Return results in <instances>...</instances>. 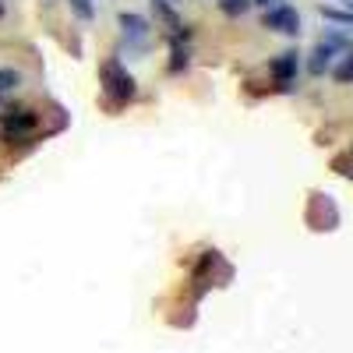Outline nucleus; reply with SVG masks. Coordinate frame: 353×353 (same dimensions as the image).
<instances>
[{
    "mask_svg": "<svg viewBox=\"0 0 353 353\" xmlns=\"http://www.w3.org/2000/svg\"><path fill=\"white\" fill-rule=\"evenodd\" d=\"M99 81H103V92L117 103V106H124L138 96V81L131 78V71L121 64V61H106L103 71H99Z\"/></svg>",
    "mask_w": 353,
    "mask_h": 353,
    "instance_id": "f257e3e1",
    "label": "nucleus"
},
{
    "mask_svg": "<svg viewBox=\"0 0 353 353\" xmlns=\"http://www.w3.org/2000/svg\"><path fill=\"white\" fill-rule=\"evenodd\" d=\"M39 124V113L28 110V106H18V110H8L4 117H0V138L8 141H25L28 131H32Z\"/></svg>",
    "mask_w": 353,
    "mask_h": 353,
    "instance_id": "f03ea898",
    "label": "nucleus"
},
{
    "mask_svg": "<svg viewBox=\"0 0 353 353\" xmlns=\"http://www.w3.org/2000/svg\"><path fill=\"white\" fill-rule=\"evenodd\" d=\"M265 28H272V32H286V36H297L301 32V14L293 11L290 4H279L272 11H265Z\"/></svg>",
    "mask_w": 353,
    "mask_h": 353,
    "instance_id": "7ed1b4c3",
    "label": "nucleus"
},
{
    "mask_svg": "<svg viewBox=\"0 0 353 353\" xmlns=\"http://www.w3.org/2000/svg\"><path fill=\"white\" fill-rule=\"evenodd\" d=\"M343 46H350L343 36H329V39H321L318 46H314V53H311V74H321V71H325L329 64H332V57L343 50Z\"/></svg>",
    "mask_w": 353,
    "mask_h": 353,
    "instance_id": "20e7f679",
    "label": "nucleus"
},
{
    "mask_svg": "<svg viewBox=\"0 0 353 353\" xmlns=\"http://www.w3.org/2000/svg\"><path fill=\"white\" fill-rule=\"evenodd\" d=\"M293 78H297V53L286 50V53H279L276 61H272V81H276L279 88H290Z\"/></svg>",
    "mask_w": 353,
    "mask_h": 353,
    "instance_id": "39448f33",
    "label": "nucleus"
},
{
    "mask_svg": "<svg viewBox=\"0 0 353 353\" xmlns=\"http://www.w3.org/2000/svg\"><path fill=\"white\" fill-rule=\"evenodd\" d=\"M188 39H191V28L176 25L173 46H170V71H184L188 68Z\"/></svg>",
    "mask_w": 353,
    "mask_h": 353,
    "instance_id": "423d86ee",
    "label": "nucleus"
},
{
    "mask_svg": "<svg viewBox=\"0 0 353 353\" xmlns=\"http://www.w3.org/2000/svg\"><path fill=\"white\" fill-rule=\"evenodd\" d=\"M121 21L128 25V36H131V39H141L145 32H149V21H145V18H138V14H124Z\"/></svg>",
    "mask_w": 353,
    "mask_h": 353,
    "instance_id": "0eeeda50",
    "label": "nucleus"
},
{
    "mask_svg": "<svg viewBox=\"0 0 353 353\" xmlns=\"http://www.w3.org/2000/svg\"><path fill=\"white\" fill-rule=\"evenodd\" d=\"M21 81V74L14 71V68H0V96H4V92H11V88Z\"/></svg>",
    "mask_w": 353,
    "mask_h": 353,
    "instance_id": "6e6552de",
    "label": "nucleus"
},
{
    "mask_svg": "<svg viewBox=\"0 0 353 353\" xmlns=\"http://www.w3.org/2000/svg\"><path fill=\"white\" fill-rule=\"evenodd\" d=\"M321 14H325L329 21H336V25H350V28H353V11H336V8H325Z\"/></svg>",
    "mask_w": 353,
    "mask_h": 353,
    "instance_id": "1a4fd4ad",
    "label": "nucleus"
},
{
    "mask_svg": "<svg viewBox=\"0 0 353 353\" xmlns=\"http://www.w3.org/2000/svg\"><path fill=\"white\" fill-rule=\"evenodd\" d=\"M248 4H251V0H219V8H223L226 14H233V18L244 14V11H248Z\"/></svg>",
    "mask_w": 353,
    "mask_h": 353,
    "instance_id": "9d476101",
    "label": "nucleus"
},
{
    "mask_svg": "<svg viewBox=\"0 0 353 353\" xmlns=\"http://www.w3.org/2000/svg\"><path fill=\"white\" fill-rule=\"evenodd\" d=\"M336 78H339V81H353V50H350V57H346V61L336 68Z\"/></svg>",
    "mask_w": 353,
    "mask_h": 353,
    "instance_id": "9b49d317",
    "label": "nucleus"
},
{
    "mask_svg": "<svg viewBox=\"0 0 353 353\" xmlns=\"http://www.w3.org/2000/svg\"><path fill=\"white\" fill-rule=\"evenodd\" d=\"M71 8L78 18H92V0H71Z\"/></svg>",
    "mask_w": 353,
    "mask_h": 353,
    "instance_id": "f8f14e48",
    "label": "nucleus"
},
{
    "mask_svg": "<svg viewBox=\"0 0 353 353\" xmlns=\"http://www.w3.org/2000/svg\"><path fill=\"white\" fill-rule=\"evenodd\" d=\"M254 4H258V8H269V4H272V0H254Z\"/></svg>",
    "mask_w": 353,
    "mask_h": 353,
    "instance_id": "ddd939ff",
    "label": "nucleus"
},
{
    "mask_svg": "<svg viewBox=\"0 0 353 353\" xmlns=\"http://www.w3.org/2000/svg\"><path fill=\"white\" fill-rule=\"evenodd\" d=\"M0 18H4V0H0Z\"/></svg>",
    "mask_w": 353,
    "mask_h": 353,
    "instance_id": "4468645a",
    "label": "nucleus"
}]
</instances>
